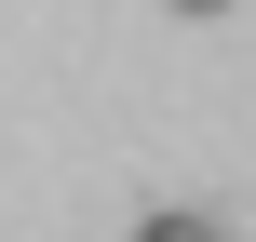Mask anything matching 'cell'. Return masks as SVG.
<instances>
[{"label":"cell","mask_w":256,"mask_h":242,"mask_svg":"<svg viewBox=\"0 0 256 242\" xmlns=\"http://www.w3.org/2000/svg\"><path fill=\"white\" fill-rule=\"evenodd\" d=\"M176 13H230V0H176Z\"/></svg>","instance_id":"obj_2"},{"label":"cell","mask_w":256,"mask_h":242,"mask_svg":"<svg viewBox=\"0 0 256 242\" xmlns=\"http://www.w3.org/2000/svg\"><path fill=\"white\" fill-rule=\"evenodd\" d=\"M135 242H216V229H202V216H148Z\"/></svg>","instance_id":"obj_1"}]
</instances>
